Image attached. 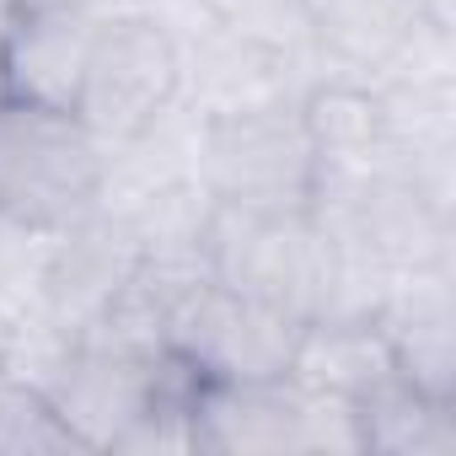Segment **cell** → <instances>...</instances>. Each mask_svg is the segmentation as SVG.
Masks as SVG:
<instances>
[{
	"instance_id": "6da1fadb",
	"label": "cell",
	"mask_w": 456,
	"mask_h": 456,
	"mask_svg": "<svg viewBox=\"0 0 456 456\" xmlns=\"http://www.w3.org/2000/svg\"><path fill=\"white\" fill-rule=\"evenodd\" d=\"M199 258L215 285L274 301L296 317H317L333 285V248L312 209L215 199L199 232Z\"/></svg>"
},
{
	"instance_id": "3957f363",
	"label": "cell",
	"mask_w": 456,
	"mask_h": 456,
	"mask_svg": "<svg viewBox=\"0 0 456 456\" xmlns=\"http://www.w3.org/2000/svg\"><path fill=\"white\" fill-rule=\"evenodd\" d=\"M183 102V38L145 6H113L97 22L76 118L113 151L156 129Z\"/></svg>"
},
{
	"instance_id": "52a82bcc",
	"label": "cell",
	"mask_w": 456,
	"mask_h": 456,
	"mask_svg": "<svg viewBox=\"0 0 456 456\" xmlns=\"http://www.w3.org/2000/svg\"><path fill=\"white\" fill-rule=\"evenodd\" d=\"M301 129L317 156V177H376V172H403L392 113L376 81L354 76H317L296 97Z\"/></svg>"
},
{
	"instance_id": "30bf717a",
	"label": "cell",
	"mask_w": 456,
	"mask_h": 456,
	"mask_svg": "<svg viewBox=\"0 0 456 456\" xmlns=\"http://www.w3.org/2000/svg\"><path fill=\"white\" fill-rule=\"evenodd\" d=\"M360 451L381 456H456V403L419 392L403 376H387L370 397L354 403Z\"/></svg>"
},
{
	"instance_id": "277c9868",
	"label": "cell",
	"mask_w": 456,
	"mask_h": 456,
	"mask_svg": "<svg viewBox=\"0 0 456 456\" xmlns=\"http://www.w3.org/2000/svg\"><path fill=\"white\" fill-rule=\"evenodd\" d=\"M193 172L220 204L306 209L317 188V156L301 129L296 97L237 113H193Z\"/></svg>"
},
{
	"instance_id": "ba28073f",
	"label": "cell",
	"mask_w": 456,
	"mask_h": 456,
	"mask_svg": "<svg viewBox=\"0 0 456 456\" xmlns=\"http://www.w3.org/2000/svg\"><path fill=\"white\" fill-rule=\"evenodd\" d=\"M102 12L108 6H44V12H22V17L0 22V38H6V70H12V97L76 113L86 54H92Z\"/></svg>"
},
{
	"instance_id": "5b68a950",
	"label": "cell",
	"mask_w": 456,
	"mask_h": 456,
	"mask_svg": "<svg viewBox=\"0 0 456 456\" xmlns=\"http://www.w3.org/2000/svg\"><path fill=\"white\" fill-rule=\"evenodd\" d=\"M296 312L225 290L209 274L183 290L167 312V349L188 360L204 381H269L290 370L296 338H301Z\"/></svg>"
},
{
	"instance_id": "7a4b0ae2",
	"label": "cell",
	"mask_w": 456,
	"mask_h": 456,
	"mask_svg": "<svg viewBox=\"0 0 456 456\" xmlns=\"http://www.w3.org/2000/svg\"><path fill=\"white\" fill-rule=\"evenodd\" d=\"M108 177V145L70 113L12 97L0 108V215L60 232L81 220Z\"/></svg>"
},
{
	"instance_id": "9c48e42d",
	"label": "cell",
	"mask_w": 456,
	"mask_h": 456,
	"mask_svg": "<svg viewBox=\"0 0 456 456\" xmlns=\"http://www.w3.org/2000/svg\"><path fill=\"white\" fill-rule=\"evenodd\" d=\"M285 376L306 392L360 403L387 376H397V365H392V349L376 317H306Z\"/></svg>"
},
{
	"instance_id": "8fae6325",
	"label": "cell",
	"mask_w": 456,
	"mask_h": 456,
	"mask_svg": "<svg viewBox=\"0 0 456 456\" xmlns=\"http://www.w3.org/2000/svg\"><path fill=\"white\" fill-rule=\"evenodd\" d=\"M12 102V70H6V38H0V108Z\"/></svg>"
},
{
	"instance_id": "8992f818",
	"label": "cell",
	"mask_w": 456,
	"mask_h": 456,
	"mask_svg": "<svg viewBox=\"0 0 456 456\" xmlns=\"http://www.w3.org/2000/svg\"><path fill=\"white\" fill-rule=\"evenodd\" d=\"M301 22L317 70L354 81L397 76L435 28H451L429 0H301Z\"/></svg>"
}]
</instances>
